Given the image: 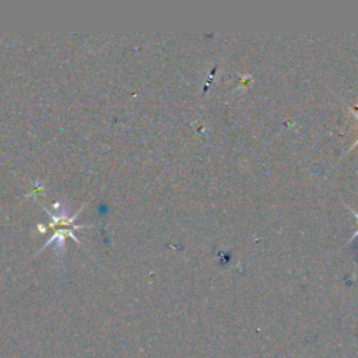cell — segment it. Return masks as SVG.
I'll return each instance as SVG.
<instances>
[{"label": "cell", "instance_id": "obj_1", "mask_svg": "<svg viewBox=\"0 0 358 358\" xmlns=\"http://www.w3.org/2000/svg\"><path fill=\"white\" fill-rule=\"evenodd\" d=\"M42 207H43V210L48 213V215L50 217V224H49V227L53 229V235L49 238V241H46L45 243H43V246L35 253V256L36 255H39L43 249H46L52 242H56V248H55V252H56V255L57 256H60L59 259H62V255H63V252H64V245H63V242H64V238H67V236H70V238H73L80 246H83V243H81V241L73 234V229H77V228H87V227H90V225H78V224H74V220H76V217L84 210V207H85V204L84 206H81L80 207V210L77 211V213H74V215H71V217H69L64 211H59V213H52V211H49L42 203H39ZM84 248V246H83Z\"/></svg>", "mask_w": 358, "mask_h": 358}]
</instances>
